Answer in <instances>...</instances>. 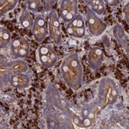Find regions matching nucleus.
<instances>
[{
  "instance_id": "f257e3e1",
  "label": "nucleus",
  "mask_w": 129,
  "mask_h": 129,
  "mask_svg": "<svg viewBox=\"0 0 129 129\" xmlns=\"http://www.w3.org/2000/svg\"><path fill=\"white\" fill-rule=\"evenodd\" d=\"M63 80L70 88L76 89L83 83V68L79 55L73 53L67 56L61 64Z\"/></svg>"
},
{
  "instance_id": "f03ea898",
  "label": "nucleus",
  "mask_w": 129,
  "mask_h": 129,
  "mask_svg": "<svg viewBox=\"0 0 129 129\" xmlns=\"http://www.w3.org/2000/svg\"><path fill=\"white\" fill-rule=\"evenodd\" d=\"M106 82H101L100 84V98L102 104H112L117 100L118 91L115 83L111 79L104 80Z\"/></svg>"
},
{
  "instance_id": "7ed1b4c3",
  "label": "nucleus",
  "mask_w": 129,
  "mask_h": 129,
  "mask_svg": "<svg viewBox=\"0 0 129 129\" xmlns=\"http://www.w3.org/2000/svg\"><path fill=\"white\" fill-rule=\"evenodd\" d=\"M86 20L89 31L93 36L102 35L107 28V24L103 21L90 9L86 11Z\"/></svg>"
},
{
  "instance_id": "20e7f679",
  "label": "nucleus",
  "mask_w": 129,
  "mask_h": 129,
  "mask_svg": "<svg viewBox=\"0 0 129 129\" xmlns=\"http://www.w3.org/2000/svg\"><path fill=\"white\" fill-rule=\"evenodd\" d=\"M48 31L50 39L57 45L60 44L62 41L61 26L59 17L56 11L52 10L49 14L48 18Z\"/></svg>"
},
{
  "instance_id": "39448f33",
  "label": "nucleus",
  "mask_w": 129,
  "mask_h": 129,
  "mask_svg": "<svg viewBox=\"0 0 129 129\" xmlns=\"http://www.w3.org/2000/svg\"><path fill=\"white\" fill-rule=\"evenodd\" d=\"M79 2L76 0H63L60 6V16L64 22L69 23L72 21L78 12Z\"/></svg>"
},
{
  "instance_id": "423d86ee",
  "label": "nucleus",
  "mask_w": 129,
  "mask_h": 129,
  "mask_svg": "<svg viewBox=\"0 0 129 129\" xmlns=\"http://www.w3.org/2000/svg\"><path fill=\"white\" fill-rule=\"evenodd\" d=\"M38 57L41 65L45 68H51L56 65L57 55L53 47L43 45L38 49Z\"/></svg>"
},
{
  "instance_id": "0eeeda50",
  "label": "nucleus",
  "mask_w": 129,
  "mask_h": 129,
  "mask_svg": "<svg viewBox=\"0 0 129 129\" xmlns=\"http://www.w3.org/2000/svg\"><path fill=\"white\" fill-rule=\"evenodd\" d=\"M66 29L70 36L75 38H83L86 34L85 21L83 15L79 13L72 21L67 23Z\"/></svg>"
},
{
  "instance_id": "6e6552de",
  "label": "nucleus",
  "mask_w": 129,
  "mask_h": 129,
  "mask_svg": "<svg viewBox=\"0 0 129 129\" xmlns=\"http://www.w3.org/2000/svg\"><path fill=\"white\" fill-rule=\"evenodd\" d=\"M12 54L16 58L27 57L30 54V45L28 41L22 38L18 37L15 38L10 46Z\"/></svg>"
},
{
  "instance_id": "1a4fd4ad",
  "label": "nucleus",
  "mask_w": 129,
  "mask_h": 129,
  "mask_svg": "<svg viewBox=\"0 0 129 129\" xmlns=\"http://www.w3.org/2000/svg\"><path fill=\"white\" fill-rule=\"evenodd\" d=\"M32 34L35 41L38 43H41L47 35L46 21L43 15H37L32 27Z\"/></svg>"
},
{
  "instance_id": "9d476101",
  "label": "nucleus",
  "mask_w": 129,
  "mask_h": 129,
  "mask_svg": "<svg viewBox=\"0 0 129 129\" xmlns=\"http://www.w3.org/2000/svg\"><path fill=\"white\" fill-rule=\"evenodd\" d=\"M104 53L101 48L94 46L89 50L88 54V63L91 70H99L104 62Z\"/></svg>"
},
{
  "instance_id": "9b49d317",
  "label": "nucleus",
  "mask_w": 129,
  "mask_h": 129,
  "mask_svg": "<svg viewBox=\"0 0 129 129\" xmlns=\"http://www.w3.org/2000/svg\"><path fill=\"white\" fill-rule=\"evenodd\" d=\"M9 84L17 89H25L29 86L30 76L24 73L12 74L9 80Z\"/></svg>"
},
{
  "instance_id": "f8f14e48",
  "label": "nucleus",
  "mask_w": 129,
  "mask_h": 129,
  "mask_svg": "<svg viewBox=\"0 0 129 129\" xmlns=\"http://www.w3.org/2000/svg\"><path fill=\"white\" fill-rule=\"evenodd\" d=\"M113 36L117 42L128 52V35L126 34L123 27L118 23H117L113 28Z\"/></svg>"
},
{
  "instance_id": "ddd939ff",
  "label": "nucleus",
  "mask_w": 129,
  "mask_h": 129,
  "mask_svg": "<svg viewBox=\"0 0 129 129\" xmlns=\"http://www.w3.org/2000/svg\"><path fill=\"white\" fill-rule=\"evenodd\" d=\"M6 67L12 72V74L24 73L28 70V66L27 62L22 59L14 60L10 62H8Z\"/></svg>"
},
{
  "instance_id": "4468645a",
  "label": "nucleus",
  "mask_w": 129,
  "mask_h": 129,
  "mask_svg": "<svg viewBox=\"0 0 129 129\" xmlns=\"http://www.w3.org/2000/svg\"><path fill=\"white\" fill-rule=\"evenodd\" d=\"M90 9L96 15H101L106 12V3L104 0H85Z\"/></svg>"
},
{
  "instance_id": "2eb2a0df",
  "label": "nucleus",
  "mask_w": 129,
  "mask_h": 129,
  "mask_svg": "<svg viewBox=\"0 0 129 129\" xmlns=\"http://www.w3.org/2000/svg\"><path fill=\"white\" fill-rule=\"evenodd\" d=\"M19 22H20V24L24 28L32 29L33 24H34V19L28 10L24 9L20 13Z\"/></svg>"
},
{
  "instance_id": "dca6fc26",
  "label": "nucleus",
  "mask_w": 129,
  "mask_h": 129,
  "mask_svg": "<svg viewBox=\"0 0 129 129\" xmlns=\"http://www.w3.org/2000/svg\"><path fill=\"white\" fill-rule=\"evenodd\" d=\"M18 5L17 0H1L0 1V17L13 10Z\"/></svg>"
},
{
  "instance_id": "f3484780",
  "label": "nucleus",
  "mask_w": 129,
  "mask_h": 129,
  "mask_svg": "<svg viewBox=\"0 0 129 129\" xmlns=\"http://www.w3.org/2000/svg\"><path fill=\"white\" fill-rule=\"evenodd\" d=\"M11 38V32L5 27H0V47L3 49L10 44Z\"/></svg>"
},
{
  "instance_id": "a211bd4d",
  "label": "nucleus",
  "mask_w": 129,
  "mask_h": 129,
  "mask_svg": "<svg viewBox=\"0 0 129 129\" xmlns=\"http://www.w3.org/2000/svg\"><path fill=\"white\" fill-rule=\"evenodd\" d=\"M27 4L28 10L35 12H37L40 8L41 1H40V0H28V1H27Z\"/></svg>"
},
{
  "instance_id": "6ab92c4d",
  "label": "nucleus",
  "mask_w": 129,
  "mask_h": 129,
  "mask_svg": "<svg viewBox=\"0 0 129 129\" xmlns=\"http://www.w3.org/2000/svg\"><path fill=\"white\" fill-rule=\"evenodd\" d=\"M56 0H43L41 1V4L43 5L44 9L45 12H49L50 10H52L53 6L56 3Z\"/></svg>"
},
{
  "instance_id": "aec40b11",
  "label": "nucleus",
  "mask_w": 129,
  "mask_h": 129,
  "mask_svg": "<svg viewBox=\"0 0 129 129\" xmlns=\"http://www.w3.org/2000/svg\"><path fill=\"white\" fill-rule=\"evenodd\" d=\"M73 122L76 124V125H78L80 127H83V119L80 118L78 116H76V115H73Z\"/></svg>"
},
{
  "instance_id": "412c9836",
  "label": "nucleus",
  "mask_w": 129,
  "mask_h": 129,
  "mask_svg": "<svg viewBox=\"0 0 129 129\" xmlns=\"http://www.w3.org/2000/svg\"><path fill=\"white\" fill-rule=\"evenodd\" d=\"M123 12L124 13L125 15V18H126V21L128 23L129 22V4H126L124 8H123Z\"/></svg>"
},
{
  "instance_id": "4be33fe9",
  "label": "nucleus",
  "mask_w": 129,
  "mask_h": 129,
  "mask_svg": "<svg viewBox=\"0 0 129 129\" xmlns=\"http://www.w3.org/2000/svg\"><path fill=\"white\" fill-rule=\"evenodd\" d=\"M105 3H108L109 6H116L120 3V1L119 0H106Z\"/></svg>"
}]
</instances>
